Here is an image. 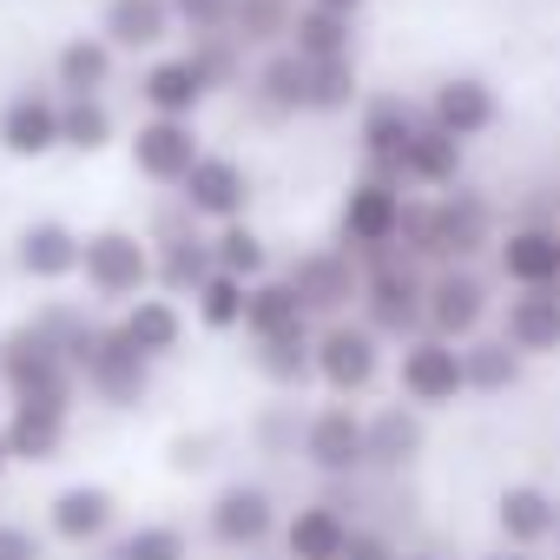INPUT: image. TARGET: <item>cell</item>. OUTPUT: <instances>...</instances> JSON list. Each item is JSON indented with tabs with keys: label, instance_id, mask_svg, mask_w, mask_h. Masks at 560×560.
Instances as JSON below:
<instances>
[{
	"label": "cell",
	"instance_id": "cell-1",
	"mask_svg": "<svg viewBox=\"0 0 560 560\" xmlns=\"http://www.w3.org/2000/svg\"><path fill=\"white\" fill-rule=\"evenodd\" d=\"M501 244V205L481 191V185H455V191H409V211H402V257H416L422 270L435 264H488Z\"/></svg>",
	"mask_w": 560,
	"mask_h": 560
},
{
	"label": "cell",
	"instance_id": "cell-2",
	"mask_svg": "<svg viewBox=\"0 0 560 560\" xmlns=\"http://www.w3.org/2000/svg\"><path fill=\"white\" fill-rule=\"evenodd\" d=\"M67 357H73V370H80V396H93L100 409L132 416V409H145V402H152V376H159V370L126 343V330H119V324L86 317V324H80V337L67 343Z\"/></svg>",
	"mask_w": 560,
	"mask_h": 560
},
{
	"label": "cell",
	"instance_id": "cell-3",
	"mask_svg": "<svg viewBox=\"0 0 560 560\" xmlns=\"http://www.w3.org/2000/svg\"><path fill=\"white\" fill-rule=\"evenodd\" d=\"M0 389L8 402H40V409H67L80 402V370L67 357V343H54L34 317L0 330Z\"/></svg>",
	"mask_w": 560,
	"mask_h": 560
},
{
	"label": "cell",
	"instance_id": "cell-4",
	"mask_svg": "<svg viewBox=\"0 0 560 560\" xmlns=\"http://www.w3.org/2000/svg\"><path fill=\"white\" fill-rule=\"evenodd\" d=\"M389 357H396V343H383L363 317H337V324H317L311 376H317L324 396H337V402H363V396L389 376Z\"/></svg>",
	"mask_w": 560,
	"mask_h": 560
},
{
	"label": "cell",
	"instance_id": "cell-5",
	"mask_svg": "<svg viewBox=\"0 0 560 560\" xmlns=\"http://www.w3.org/2000/svg\"><path fill=\"white\" fill-rule=\"evenodd\" d=\"M80 284H86V304H106V311H126L132 298L152 291V237L132 231V224H100L80 237Z\"/></svg>",
	"mask_w": 560,
	"mask_h": 560
},
{
	"label": "cell",
	"instance_id": "cell-6",
	"mask_svg": "<svg viewBox=\"0 0 560 560\" xmlns=\"http://www.w3.org/2000/svg\"><path fill=\"white\" fill-rule=\"evenodd\" d=\"M494 311H501V284H494L488 264H435L429 270L422 330H435L448 343H468V337L494 330Z\"/></svg>",
	"mask_w": 560,
	"mask_h": 560
},
{
	"label": "cell",
	"instance_id": "cell-7",
	"mask_svg": "<svg viewBox=\"0 0 560 560\" xmlns=\"http://www.w3.org/2000/svg\"><path fill=\"white\" fill-rule=\"evenodd\" d=\"M402 211H409V185L389 178V172H357L343 185V205H337V244L350 257H383L402 244Z\"/></svg>",
	"mask_w": 560,
	"mask_h": 560
},
{
	"label": "cell",
	"instance_id": "cell-8",
	"mask_svg": "<svg viewBox=\"0 0 560 560\" xmlns=\"http://www.w3.org/2000/svg\"><path fill=\"white\" fill-rule=\"evenodd\" d=\"M422 298H429V270L402 250H383L363 264V304L357 317L383 337V343H402L422 330Z\"/></svg>",
	"mask_w": 560,
	"mask_h": 560
},
{
	"label": "cell",
	"instance_id": "cell-9",
	"mask_svg": "<svg viewBox=\"0 0 560 560\" xmlns=\"http://www.w3.org/2000/svg\"><path fill=\"white\" fill-rule=\"evenodd\" d=\"M389 376H396V396H402V402H416L422 416L468 402L462 343H448V337H435V330L402 337V343H396V357H389Z\"/></svg>",
	"mask_w": 560,
	"mask_h": 560
},
{
	"label": "cell",
	"instance_id": "cell-10",
	"mask_svg": "<svg viewBox=\"0 0 560 560\" xmlns=\"http://www.w3.org/2000/svg\"><path fill=\"white\" fill-rule=\"evenodd\" d=\"M298 462L324 481H363L370 475V422L357 402H317L304 409V442H298Z\"/></svg>",
	"mask_w": 560,
	"mask_h": 560
},
{
	"label": "cell",
	"instance_id": "cell-11",
	"mask_svg": "<svg viewBox=\"0 0 560 560\" xmlns=\"http://www.w3.org/2000/svg\"><path fill=\"white\" fill-rule=\"evenodd\" d=\"M284 277H291L298 304L311 311V324L357 317V304H363V257H350L337 237H330V244H304V250L284 264Z\"/></svg>",
	"mask_w": 560,
	"mask_h": 560
},
{
	"label": "cell",
	"instance_id": "cell-12",
	"mask_svg": "<svg viewBox=\"0 0 560 560\" xmlns=\"http://www.w3.org/2000/svg\"><path fill=\"white\" fill-rule=\"evenodd\" d=\"M277 527H284V508H277V494L250 475H231L211 501H205V540L224 547V553H257L277 540Z\"/></svg>",
	"mask_w": 560,
	"mask_h": 560
},
{
	"label": "cell",
	"instance_id": "cell-13",
	"mask_svg": "<svg viewBox=\"0 0 560 560\" xmlns=\"http://www.w3.org/2000/svg\"><path fill=\"white\" fill-rule=\"evenodd\" d=\"M126 159H132V178H145L152 191H178L191 178V165L205 159V132L198 119H139L132 139H126Z\"/></svg>",
	"mask_w": 560,
	"mask_h": 560
},
{
	"label": "cell",
	"instance_id": "cell-14",
	"mask_svg": "<svg viewBox=\"0 0 560 560\" xmlns=\"http://www.w3.org/2000/svg\"><path fill=\"white\" fill-rule=\"evenodd\" d=\"M172 198L191 211V224L218 231V224H237V218H250L257 178H250V165H244V159H231V152H211V145H205V159L191 165V178H185Z\"/></svg>",
	"mask_w": 560,
	"mask_h": 560
},
{
	"label": "cell",
	"instance_id": "cell-15",
	"mask_svg": "<svg viewBox=\"0 0 560 560\" xmlns=\"http://www.w3.org/2000/svg\"><path fill=\"white\" fill-rule=\"evenodd\" d=\"M488 264H494L501 291H560V224L508 218Z\"/></svg>",
	"mask_w": 560,
	"mask_h": 560
},
{
	"label": "cell",
	"instance_id": "cell-16",
	"mask_svg": "<svg viewBox=\"0 0 560 560\" xmlns=\"http://www.w3.org/2000/svg\"><path fill=\"white\" fill-rule=\"evenodd\" d=\"M132 100H139V113H152V119H198L218 93H211V80L198 73V60H191L185 47H165V54L139 60Z\"/></svg>",
	"mask_w": 560,
	"mask_h": 560
},
{
	"label": "cell",
	"instance_id": "cell-17",
	"mask_svg": "<svg viewBox=\"0 0 560 560\" xmlns=\"http://www.w3.org/2000/svg\"><path fill=\"white\" fill-rule=\"evenodd\" d=\"M119 514L126 508L106 481H67V488L47 494V540L73 547V553H93L119 534Z\"/></svg>",
	"mask_w": 560,
	"mask_h": 560
},
{
	"label": "cell",
	"instance_id": "cell-18",
	"mask_svg": "<svg viewBox=\"0 0 560 560\" xmlns=\"http://www.w3.org/2000/svg\"><path fill=\"white\" fill-rule=\"evenodd\" d=\"M0 152L21 159V165H40L60 152V93L54 80H27L0 100Z\"/></svg>",
	"mask_w": 560,
	"mask_h": 560
},
{
	"label": "cell",
	"instance_id": "cell-19",
	"mask_svg": "<svg viewBox=\"0 0 560 560\" xmlns=\"http://www.w3.org/2000/svg\"><path fill=\"white\" fill-rule=\"evenodd\" d=\"M422 119L442 126V132L462 139V145H475V139H488V132L501 126V93H494V80H481V73H442V80L429 86V100H422Z\"/></svg>",
	"mask_w": 560,
	"mask_h": 560
},
{
	"label": "cell",
	"instance_id": "cell-20",
	"mask_svg": "<svg viewBox=\"0 0 560 560\" xmlns=\"http://www.w3.org/2000/svg\"><path fill=\"white\" fill-rule=\"evenodd\" d=\"M357 119V152H363V172H389L402 165V145L416 139L422 126V106L402 100V93H363V106L350 113Z\"/></svg>",
	"mask_w": 560,
	"mask_h": 560
},
{
	"label": "cell",
	"instance_id": "cell-21",
	"mask_svg": "<svg viewBox=\"0 0 560 560\" xmlns=\"http://www.w3.org/2000/svg\"><path fill=\"white\" fill-rule=\"evenodd\" d=\"M370 422V475L376 481H402L422 455H429V416L416 402H383V409H363Z\"/></svg>",
	"mask_w": 560,
	"mask_h": 560
},
{
	"label": "cell",
	"instance_id": "cell-22",
	"mask_svg": "<svg viewBox=\"0 0 560 560\" xmlns=\"http://www.w3.org/2000/svg\"><path fill=\"white\" fill-rule=\"evenodd\" d=\"M488 514H494V540H501V547H527V553H540V547H553L560 494H553L547 481H501Z\"/></svg>",
	"mask_w": 560,
	"mask_h": 560
},
{
	"label": "cell",
	"instance_id": "cell-23",
	"mask_svg": "<svg viewBox=\"0 0 560 560\" xmlns=\"http://www.w3.org/2000/svg\"><path fill=\"white\" fill-rule=\"evenodd\" d=\"M100 34L113 40L119 60H152V54H165L185 27H178V8H172V0H106V8H100Z\"/></svg>",
	"mask_w": 560,
	"mask_h": 560
},
{
	"label": "cell",
	"instance_id": "cell-24",
	"mask_svg": "<svg viewBox=\"0 0 560 560\" xmlns=\"http://www.w3.org/2000/svg\"><path fill=\"white\" fill-rule=\"evenodd\" d=\"M80 237L86 231H73L67 218H27L14 231V270L27 277V284L54 291V284H67V277H80Z\"/></svg>",
	"mask_w": 560,
	"mask_h": 560
},
{
	"label": "cell",
	"instance_id": "cell-25",
	"mask_svg": "<svg viewBox=\"0 0 560 560\" xmlns=\"http://www.w3.org/2000/svg\"><path fill=\"white\" fill-rule=\"evenodd\" d=\"M304 86H311V67H304L291 47L257 54V60H250V73H244V100H250V113H257V119H270V126L304 119Z\"/></svg>",
	"mask_w": 560,
	"mask_h": 560
},
{
	"label": "cell",
	"instance_id": "cell-26",
	"mask_svg": "<svg viewBox=\"0 0 560 560\" xmlns=\"http://www.w3.org/2000/svg\"><path fill=\"white\" fill-rule=\"evenodd\" d=\"M54 93L60 100H113V86H119V54H113V40L106 34H67L60 47H54Z\"/></svg>",
	"mask_w": 560,
	"mask_h": 560
},
{
	"label": "cell",
	"instance_id": "cell-27",
	"mask_svg": "<svg viewBox=\"0 0 560 560\" xmlns=\"http://www.w3.org/2000/svg\"><path fill=\"white\" fill-rule=\"evenodd\" d=\"M494 330L508 337V350H521L527 363L560 357V291H508L494 311Z\"/></svg>",
	"mask_w": 560,
	"mask_h": 560
},
{
	"label": "cell",
	"instance_id": "cell-28",
	"mask_svg": "<svg viewBox=\"0 0 560 560\" xmlns=\"http://www.w3.org/2000/svg\"><path fill=\"white\" fill-rule=\"evenodd\" d=\"M357 534V514L337 508V501H298L284 514V527H277V547H284V560H343Z\"/></svg>",
	"mask_w": 560,
	"mask_h": 560
},
{
	"label": "cell",
	"instance_id": "cell-29",
	"mask_svg": "<svg viewBox=\"0 0 560 560\" xmlns=\"http://www.w3.org/2000/svg\"><path fill=\"white\" fill-rule=\"evenodd\" d=\"M218 264H211V231L205 224H178V231H159L152 237V291L191 304V291L205 284Z\"/></svg>",
	"mask_w": 560,
	"mask_h": 560
},
{
	"label": "cell",
	"instance_id": "cell-30",
	"mask_svg": "<svg viewBox=\"0 0 560 560\" xmlns=\"http://www.w3.org/2000/svg\"><path fill=\"white\" fill-rule=\"evenodd\" d=\"M396 178L409 185V191H422V198H435V191H455L462 178H468V145L462 139H448L442 126H416V139L402 145V165H396Z\"/></svg>",
	"mask_w": 560,
	"mask_h": 560
},
{
	"label": "cell",
	"instance_id": "cell-31",
	"mask_svg": "<svg viewBox=\"0 0 560 560\" xmlns=\"http://www.w3.org/2000/svg\"><path fill=\"white\" fill-rule=\"evenodd\" d=\"M119 330H126V343L159 370V363H172L178 350H185V304L178 298H165V291H145V298H132L119 317H113Z\"/></svg>",
	"mask_w": 560,
	"mask_h": 560
},
{
	"label": "cell",
	"instance_id": "cell-32",
	"mask_svg": "<svg viewBox=\"0 0 560 560\" xmlns=\"http://www.w3.org/2000/svg\"><path fill=\"white\" fill-rule=\"evenodd\" d=\"M0 435H8L14 468H47V462L67 455V442H73V416H67V409H40V402H14L8 422H0Z\"/></svg>",
	"mask_w": 560,
	"mask_h": 560
},
{
	"label": "cell",
	"instance_id": "cell-33",
	"mask_svg": "<svg viewBox=\"0 0 560 560\" xmlns=\"http://www.w3.org/2000/svg\"><path fill=\"white\" fill-rule=\"evenodd\" d=\"M298 330H317V324H311V311L298 304L291 277H284V270L257 277V284H250V304H244V337H250V343H270V337H298Z\"/></svg>",
	"mask_w": 560,
	"mask_h": 560
},
{
	"label": "cell",
	"instance_id": "cell-34",
	"mask_svg": "<svg viewBox=\"0 0 560 560\" xmlns=\"http://www.w3.org/2000/svg\"><path fill=\"white\" fill-rule=\"evenodd\" d=\"M462 376H468V396H508V389H521L527 357L508 350L501 330H481V337L462 343Z\"/></svg>",
	"mask_w": 560,
	"mask_h": 560
},
{
	"label": "cell",
	"instance_id": "cell-35",
	"mask_svg": "<svg viewBox=\"0 0 560 560\" xmlns=\"http://www.w3.org/2000/svg\"><path fill=\"white\" fill-rule=\"evenodd\" d=\"M291 21H298V0H231L224 34L257 60V54H270V47L291 40Z\"/></svg>",
	"mask_w": 560,
	"mask_h": 560
},
{
	"label": "cell",
	"instance_id": "cell-36",
	"mask_svg": "<svg viewBox=\"0 0 560 560\" xmlns=\"http://www.w3.org/2000/svg\"><path fill=\"white\" fill-rule=\"evenodd\" d=\"M311 67V86H304V119H350L363 106V73H357V54L350 60H304Z\"/></svg>",
	"mask_w": 560,
	"mask_h": 560
},
{
	"label": "cell",
	"instance_id": "cell-37",
	"mask_svg": "<svg viewBox=\"0 0 560 560\" xmlns=\"http://www.w3.org/2000/svg\"><path fill=\"white\" fill-rule=\"evenodd\" d=\"M298 60H350L357 54V21L350 14H330V8H298V21H291V40H284Z\"/></svg>",
	"mask_w": 560,
	"mask_h": 560
},
{
	"label": "cell",
	"instance_id": "cell-38",
	"mask_svg": "<svg viewBox=\"0 0 560 560\" xmlns=\"http://www.w3.org/2000/svg\"><path fill=\"white\" fill-rule=\"evenodd\" d=\"M119 145V113L113 100H60V152L73 159H100Z\"/></svg>",
	"mask_w": 560,
	"mask_h": 560
},
{
	"label": "cell",
	"instance_id": "cell-39",
	"mask_svg": "<svg viewBox=\"0 0 560 560\" xmlns=\"http://www.w3.org/2000/svg\"><path fill=\"white\" fill-rule=\"evenodd\" d=\"M311 350H317V330L270 337V343H250V370H257L270 389L298 396V389H311V383H317V376H311Z\"/></svg>",
	"mask_w": 560,
	"mask_h": 560
},
{
	"label": "cell",
	"instance_id": "cell-40",
	"mask_svg": "<svg viewBox=\"0 0 560 560\" xmlns=\"http://www.w3.org/2000/svg\"><path fill=\"white\" fill-rule=\"evenodd\" d=\"M211 264L224 270V277H237V284H257V277H270L277 264H270V237L250 224V218H237V224H218L211 231Z\"/></svg>",
	"mask_w": 560,
	"mask_h": 560
},
{
	"label": "cell",
	"instance_id": "cell-41",
	"mask_svg": "<svg viewBox=\"0 0 560 560\" xmlns=\"http://www.w3.org/2000/svg\"><path fill=\"white\" fill-rule=\"evenodd\" d=\"M93 560H191V534L178 521H139L119 527L106 547H93Z\"/></svg>",
	"mask_w": 560,
	"mask_h": 560
},
{
	"label": "cell",
	"instance_id": "cell-42",
	"mask_svg": "<svg viewBox=\"0 0 560 560\" xmlns=\"http://www.w3.org/2000/svg\"><path fill=\"white\" fill-rule=\"evenodd\" d=\"M244 304H250V284L211 270L205 284L191 291V324H198L205 337H244Z\"/></svg>",
	"mask_w": 560,
	"mask_h": 560
},
{
	"label": "cell",
	"instance_id": "cell-43",
	"mask_svg": "<svg viewBox=\"0 0 560 560\" xmlns=\"http://www.w3.org/2000/svg\"><path fill=\"white\" fill-rule=\"evenodd\" d=\"M185 54L198 60V73L211 80V93H244V73H250V54L224 34V27H211V34H191L185 40Z\"/></svg>",
	"mask_w": 560,
	"mask_h": 560
},
{
	"label": "cell",
	"instance_id": "cell-44",
	"mask_svg": "<svg viewBox=\"0 0 560 560\" xmlns=\"http://www.w3.org/2000/svg\"><path fill=\"white\" fill-rule=\"evenodd\" d=\"M250 442H257V455L298 462V442H304V416H298V402H270V409L250 422Z\"/></svg>",
	"mask_w": 560,
	"mask_h": 560
},
{
	"label": "cell",
	"instance_id": "cell-45",
	"mask_svg": "<svg viewBox=\"0 0 560 560\" xmlns=\"http://www.w3.org/2000/svg\"><path fill=\"white\" fill-rule=\"evenodd\" d=\"M0 560H47V534L27 521H0Z\"/></svg>",
	"mask_w": 560,
	"mask_h": 560
},
{
	"label": "cell",
	"instance_id": "cell-46",
	"mask_svg": "<svg viewBox=\"0 0 560 560\" xmlns=\"http://www.w3.org/2000/svg\"><path fill=\"white\" fill-rule=\"evenodd\" d=\"M172 8H178V27L185 34H211V27H224L231 0H172Z\"/></svg>",
	"mask_w": 560,
	"mask_h": 560
},
{
	"label": "cell",
	"instance_id": "cell-47",
	"mask_svg": "<svg viewBox=\"0 0 560 560\" xmlns=\"http://www.w3.org/2000/svg\"><path fill=\"white\" fill-rule=\"evenodd\" d=\"M396 553H402V547H396L383 527H363V521H357V534H350V547H343V560H396Z\"/></svg>",
	"mask_w": 560,
	"mask_h": 560
},
{
	"label": "cell",
	"instance_id": "cell-48",
	"mask_svg": "<svg viewBox=\"0 0 560 560\" xmlns=\"http://www.w3.org/2000/svg\"><path fill=\"white\" fill-rule=\"evenodd\" d=\"M211 462V435H178L172 442V468H205Z\"/></svg>",
	"mask_w": 560,
	"mask_h": 560
},
{
	"label": "cell",
	"instance_id": "cell-49",
	"mask_svg": "<svg viewBox=\"0 0 560 560\" xmlns=\"http://www.w3.org/2000/svg\"><path fill=\"white\" fill-rule=\"evenodd\" d=\"M468 560H534V553H527V547H501V540H494V547H481V553H468Z\"/></svg>",
	"mask_w": 560,
	"mask_h": 560
},
{
	"label": "cell",
	"instance_id": "cell-50",
	"mask_svg": "<svg viewBox=\"0 0 560 560\" xmlns=\"http://www.w3.org/2000/svg\"><path fill=\"white\" fill-rule=\"evenodd\" d=\"M311 8H330V14H350V21H357V14L370 8V0H311Z\"/></svg>",
	"mask_w": 560,
	"mask_h": 560
},
{
	"label": "cell",
	"instance_id": "cell-51",
	"mask_svg": "<svg viewBox=\"0 0 560 560\" xmlns=\"http://www.w3.org/2000/svg\"><path fill=\"white\" fill-rule=\"evenodd\" d=\"M396 560H448V553H442V547H402Z\"/></svg>",
	"mask_w": 560,
	"mask_h": 560
},
{
	"label": "cell",
	"instance_id": "cell-52",
	"mask_svg": "<svg viewBox=\"0 0 560 560\" xmlns=\"http://www.w3.org/2000/svg\"><path fill=\"white\" fill-rule=\"evenodd\" d=\"M8 468H14V455H8V435H0V481H8Z\"/></svg>",
	"mask_w": 560,
	"mask_h": 560
},
{
	"label": "cell",
	"instance_id": "cell-53",
	"mask_svg": "<svg viewBox=\"0 0 560 560\" xmlns=\"http://www.w3.org/2000/svg\"><path fill=\"white\" fill-rule=\"evenodd\" d=\"M553 553H560V527H553Z\"/></svg>",
	"mask_w": 560,
	"mask_h": 560
}]
</instances>
